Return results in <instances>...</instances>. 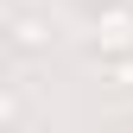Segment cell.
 Here are the masks:
<instances>
[{
  "instance_id": "obj_1",
  "label": "cell",
  "mask_w": 133,
  "mask_h": 133,
  "mask_svg": "<svg viewBox=\"0 0 133 133\" xmlns=\"http://www.w3.org/2000/svg\"><path fill=\"white\" fill-rule=\"evenodd\" d=\"M95 57H133V6H108L89 32Z\"/></svg>"
},
{
  "instance_id": "obj_2",
  "label": "cell",
  "mask_w": 133,
  "mask_h": 133,
  "mask_svg": "<svg viewBox=\"0 0 133 133\" xmlns=\"http://www.w3.org/2000/svg\"><path fill=\"white\" fill-rule=\"evenodd\" d=\"M0 38H6V51H25V57H38V51H51V19L44 13H13L6 25H0Z\"/></svg>"
},
{
  "instance_id": "obj_4",
  "label": "cell",
  "mask_w": 133,
  "mask_h": 133,
  "mask_svg": "<svg viewBox=\"0 0 133 133\" xmlns=\"http://www.w3.org/2000/svg\"><path fill=\"white\" fill-rule=\"evenodd\" d=\"M0 57H6V38H0Z\"/></svg>"
},
{
  "instance_id": "obj_3",
  "label": "cell",
  "mask_w": 133,
  "mask_h": 133,
  "mask_svg": "<svg viewBox=\"0 0 133 133\" xmlns=\"http://www.w3.org/2000/svg\"><path fill=\"white\" fill-rule=\"evenodd\" d=\"M13 121H25V102L13 89H0V127H13Z\"/></svg>"
}]
</instances>
